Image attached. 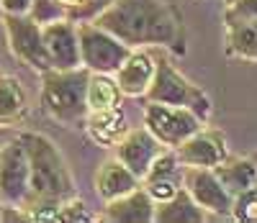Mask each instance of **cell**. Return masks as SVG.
Returning <instances> with one entry per match:
<instances>
[{"instance_id": "6da1fadb", "label": "cell", "mask_w": 257, "mask_h": 223, "mask_svg": "<svg viewBox=\"0 0 257 223\" xmlns=\"http://www.w3.org/2000/svg\"><path fill=\"white\" fill-rule=\"evenodd\" d=\"M95 26L113 34L128 47L160 44L183 52L180 13L165 0H113L95 16Z\"/></svg>"}, {"instance_id": "7a4b0ae2", "label": "cell", "mask_w": 257, "mask_h": 223, "mask_svg": "<svg viewBox=\"0 0 257 223\" xmlns=\"http://www.w3.org/2000/svg\"><path fill=\"white\" fill-rule=\"evenodd\" d=\"M21 144L26 146L31 167V192L24 208L31 210L29 218H57L59 205L75 195L72 174L64 164V157L47 136L39 133H24Z\"/></svg>"}, {"instance_id": "3957f363", "label": "cell", "mask_w": 257, "mask_h": 223, "mask_svg": "<svg viewBox=\"0 0 257 223\" xmlns=\"http://www.w3.org/2000/svg\"><path fill=\"white\" fill-rule=\"evenodd\" d=\"M88 80L90 75L85 70H47L44 72V108L62 121L77 123L88 113Z\"/></svg>"}, {"instance_id": "277c9868", "label": "cell", "mask_w": 257, "mask_h": 223, "mask_svg": "<svg viewBox=\"0 0 257 223\" xmlns=\"http://www.w3.org/2000/svg\"><path fill=\"white\" fill-rule=\"evenodd\" d=\"M147 100L188 108L198 118H206L211 113V100L206 98V93H201L190 80H185L167 59L157 62L152 85H149V90H147Z\"/></svg>"}, {"instance_id": "5b68a950", "label": "cell", "mask_w": 257, "mask_h": 223, "mask_svg": "<svg viewBox=\"0 0 257 223\" xmlns=\"http://www.w3.org/2000/svg\"><path fill=\"white\" fill-rule=\"evenodd\" d=\"M144 123L160 139V144L167 146H180L201 128V118L193 110L155 100H149V105L144 108Z\"/></svg>"}, {"instance_id": "8992f818", "label": "cell", "mask_w": 257, "mask_h": 223, "mask_svg": "<svg viewBox=\"0 0 257 223\" xmlns=\"http://www.w3.org/2000/svg\"><path fill=\"white\" fill-rule=\"evenodd\" d=\"M77 39H80V57H82L85 67H90L95 72H116L126 62V57L132 54L128 52V44H123L121 39L103 31L95 24L93 26L82 24L77 29Z\"/></svg>"}, {"instance_id": "52a82bcc", "label": "cell", "mask_w": 257, "mask_h": 223, "mask_svg": "<svg viewBox=\"0 0 257 223\" xmlns=\"http://www.w3.org/2000/svg\"><path fill=\"white\" fill-rule=\"evenodd\" d=\"M6 31H8L11 49L18 59H24L26 64L36 67L41 72L54 70L52 57H49L47 44H44V34H41V26L36 18L6 13Z\"/></svg>"}, {"instance_id": "ba28073f", "label": "cell", "mask_w": 257, "mask_h": 223, "mask_svg": "<svg viewBox=\"0 0 257 223\" xmlns=\"http://www.w3.org/2000/svg\"><path fill=\"white\" fill-rule=\"evenodd\" d=\"M31 192V167L26 146L18 141L0 151V200L11 205H24Z\"/></svg>"}, {"instance_id": "9c48e42d", "label": "cell", "mask_w": 257, "mask_h": 223, "mask_svg": "<svg viewBox=\"0 0 257 223\" xmlns=\"http://www.w3.org/2000/svg\"><path fill=\"white\" fill-rule=\"evenodd\" d=\"M183 180L188 185V195L203 210L221 213V215L231 213V208H234L231 192L224 187V182L216 177V172H211L208 167H188L183 172Z\"/></svg>"}, {"instance_id": "30bf717a", "label": "cell", "mask_w": 257, "mask_h": 223, "mask_svg": "<svg viewBox=\"0 0 257 223\" xmlns=\"http://www.w3.org/2000/svg\"><path fill=\"white\" fill-rule=\"evenodd\" d=\"M44 34V44L47 52L52 57L54 70H75L80 67L82 57H80V39H77V29L64 18L49 21V24L41 26Z\"/></svg>"}, {"instance_id": "8fae6325", "label": "cell", "mask_w": 257, "mask_h": 223, "mask_svg": "<svg viewBox=\"0 0 257 223\" xmlns=\"http://www.w3.org/2000/svg\"><path fill=\"white\" fill-rule=\"evenodd\" d=\"M178 159L188 167H216L226 159V139L219 131H196L178 146Z\"/></svg>"}, {"instance_id": "7c38bea8", "label": "cell", "mask_w": 257, "mask_h": 223, "mask_svg": "<svg viewBox=\"0 0 257 223\" xmlns=\"http://www.w3.org/2000/svg\"><path fill=\"white\" fill-rule=\"evenodd\" d=\"M118 162H123L137 177H144L147 169L160 154V139L152 131H126V136L116 144Z\"/></svg>"}, {"instance_id": "4fadbf2b", "label": "cell", "mask_w": 257, "mask_h": 223, "mask_svg": "<svg viewBox=\"0 0 257 223\" xmlns=\"http://www.w3.org/2000/svg\"><path fill=\"white\" fill-rule=\"evenodd\" d=\"M180 159L178 154H157V159L152 162V167L147 169L144 180H147V192L157 203H167L180 192Z\"/></svg>"}, {"instance_id": "5bb4252c", "label": "cell", "mask_w": 257, "mask_h": 223, "mask_svg": "<svg viewBox=\"0 0 257 223\" xmlns=\"http://www.w3.org/2000/svg\"><path fill=\"white\" fill-rule=\"evenodd\" d=\"M155 67L157 62L152 59V54L147 52H134L128 54L126 62L118 67V87L123 95H147L149 85H152V77H155Z\"/></svg>"}, {"instance_id": "9a60e30c", "label": "cell", "mask_w": 257, "mask_h": 223, "mask_svg": "<svg viewBox=\"0 0 257 223\" xmlns=\"http://www.w3.org/2000/svg\"><path fill=\"white\" fill-rule=\"evenodd\" d=\"M88 133L90 139L100 146H116L126 136V116L123 110L105 108V110H93L88 116Z\"/></svg>"}, {"instance_id": "2e32d148", "label": "cell", "mask_w": 257, "mask_h": 223, "mask_svg": "<svg viewBox=\"0 0 257 223\" xmlns=\"http://www.w3.org/2000/svg\"><path fill=\"white\" fill-rule=\"evenodd\" d=\"M95 187H98L100 197L116 200V197H121L126 192L137 190V174L118 159L105 162V164H100V169L95 174Z\"/></svg>"}, {"instance_id": "e0dca14e", "label": "cell", "mask_w": 257, "mask_h": 223, "mask_svg": "<svg viewBox=\"0 0 257 223\" xmlns=\"http://www.w3.org/2000/svg\"><path fill=\"white\" fill-rule=\"evenodd\" d=\"M213 172L231 195H239L257 182V162L244 157H231V159L226 157L224 162L213 167Z\"/></svg>"}, {"instance_id": "ac0fdd59", "label": "cell", "mask_w": 257, "mask_h": 223, "mask_svg": "<svg viewBox=\"0 0 257 223\" xmlns=\"http://www.w3.org/2000/svg\"><path fill=\"white\" fill-rule=\"evenodd\" d=\"M105 218L111 220H152L155 210H152V197L149 192L142 190H132L116 200H108V208H105Z\"/></svg>"}, {"instance_id": "d6986e66", "label": "cell", "mask_w": 257, "mask_h": 223, "mask_svg": "<svg viewBox=\"0 0 257 223\" xmlns=\"http://www.w3.org/2000/svg\"><path fill=\"white\" fill-rule=\"evenodd\" d=\"M229 54L257 62V18H226Z\"/></svg>"}, {"instance_id": "ffe728a7", "label": "cell", "mask_w": 257, "mask_h": 223, "mask_svg": "<svg viewBox=\"0 0 257 223\" xmlns=\"http://www.w3.org/2000/svg\"><path fill=\"white\" fill-rule=\"evenodd\" d=\"M121 98V87L108 77V72H95L88 80V113L93 110H105V108H116Z\"/></svg>"}, {"instance_id": "44dd1931", "label": "cell", "mask_w": 257, "mask_h": 223, "mask_svg": "<svg viewBox=\"0 0 257 223\" xmlns=\"http://www.w3.org/2000/svg\"><path fill=\"white\" fill-rule=\"evenodd\" d=\"M26 110V93L11 75H0V118H18Z\"/></svg>"}, {"instance_id": "7402d4cb", "label": "cell", "mask_w": 257, "mask_h": 223, "mask_svg": "<svg viewBox=\"0 0 257 223\" xmlns=\"http://www.w3.org/2000/svg\"><path fill=\"white\" fill-rule=\"evenodd\" d=\"M203 208L185 192H178L173 200L160 205V210L155 213L157 220H203Z\"/></svg>"}, {"instance_id": "603a6c76", "label": "cell", "mask_w": 257, "mask_h": 223, "mask_svg": "<svg viewBox=\"0 0 257 223\" xmlns=\"http://www.w3.org/2000/svg\"><path fill=\"white\" fill-rule=\"evenodd\" d=\"M231 213L237 220H257V185H252L249 190L237 195Z\"/></svg>"}, {"instance_id": "cb8c5ba5", "label": "cell", "mask_w": 257, "mask_h": 223, "mask_svg": "<svg viewBox=\"0 0 257 223\" xmlns=\"http://www.w3.org/2000/svg\"><path fill=\"white\" fill-rule=\"evenodd\" d=\"M226 18H257V0H234L226 8Z\"/></svg>"}, {"instance_id": "d4e9b609", "label": "cell", "mask_w": 257, "mask_h": 223, "mask_svg": "<svg viewBox=\"0 0 257 223\" xmlns=\"http://www.w3.org/2000/svg\"><path fill=\"white\" fill-rule=\"evenodd\" d=\"M3 13H13V16H29L34 11V0H0Z\"/></svg>"}, {"instance_id": "484cf974", "label": "cell", "mask_w": 257, "mask_h": 223, "mask_svg": "<svg viewBox=\"0 0 257 223\" xmlns=\"http://www.w3.org/2000/svg\"><path fill=\"white\" fill-rule=\"evenodd\" d=\"M252 159H254V162H257V154H254V157H252Z\"/></svg>"}, {"instance_id": "4316f807", "label": "cell", "mask_w": 257, "mask_h": 223, "mask_svg": "<svg viewBox=\"0 0 257 223\" xmlns=\"http://www.w3.org/2000/svg\"><path fill=\"white\" fill-rule=\"evenodd\" d=\"M229 3H234V0H229Z\"/></svg>"}, {"instance_id": "83f0119b", "label": "cell", "mask_w": 257, "mask_h": 223, "mask_svg": "<svg viewBox=\"0 0 257 223\" xmlns=\"http://www.w3.org/2000/svg\"><path fill=\"white\" fill-rule=\"evenodd\" d=\"M0 11H3V6H0Z\"/></svg>"}, {"instance_id": "f1b7e54d", "label": "cell", "mask_w": 257, "mask_h": 223, "mask_svg": "<svg viewBox=\"0 0 257 223\" xmlns=\"http://www.w3.org/2000/svg\"><path fill=\"white\" fill-rule=\"evenodd\" d=\"M0 151H3V149H0Z\"/></svg>"}]
</instances>
